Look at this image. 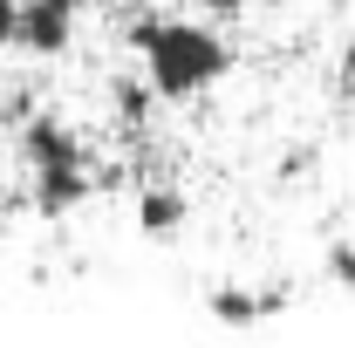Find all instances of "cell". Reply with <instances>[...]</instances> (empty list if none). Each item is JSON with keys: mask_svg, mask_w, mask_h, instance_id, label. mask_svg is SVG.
Segmentation results:
<instances>
[{"mask_svg": "<svg viewBox=\"0 0 355 348\" xmlns=\"http://www.w3.org/2000/svg\"><path fill=\"white\" fill-rule=\"evenodd\" d=\"M130 48L144 62V82L157 89V103H191L212 82H225L232 48L205 28V21H171V14H137Z\"/></svg>", "mask_w": 355, "mask_h": 348, "instance_id": "1", "label": "cell"}, {"mask_svg": "<svg viewBox=\"0 0 355 348\" xmlns=\"http://www.w3.org/2000/svg\"><path fill=\"white\" fill-rule=\"evenodd\" d=\"M76 21H83V0H21V28H14V48L55 62L62 48L76 42Z\"/></svg>", "mask_w": 355, "mask_h": 348, "instance_id": "2", "label": "cell"}, {"mask_svg": "<svg viewBox=\"0 0 355 348\" xmlns=\"http://www.w3.org/2000/svg\"><path fill=\"white\" fill-rule=\"evenodd\" d=\"M21 164L48 171V164H83V137L69 130L62 116H28L21 123Z\"/></svg>", "mask_w": 355, "mask_h": 348, "instance_id": "3", "label": "cell"}, {"mask_svg": "<svg viewBox=\"0 0 355 348\" xmlns=\"http://www.w3.org/2000/svg\"><path fill=\"white\" fill-rule=\"evenodd\" d=\"M184 218H191V205H184V191H178L171 177H150V184L137 191V232H144V239H178Z\"/></svg>", "mask_w": 355, "mask_h": 348, "instance_id": "4", "label": "cell"}, {"mask_svg": "<svg viewBox=\"0 0 355 348\" xmlns=\"http://www.w3.org/2000/svg\"><path fill=\"white\" fill-rule=\"evenodd\" d=\"M205 307L219 321H260V314H280L287 307V287H212Z\"/></svg>", "mask_w": 355, "mask_h": 348, "instance_id": "5", "label": "cell"}, {"mask_svg": "<svg viewBox=\"0 0 355 348\" xmlns=\"http://www.w3.org/2000/svg\"><path fill=\"white\" fill-rule=\"evenodd\" d=\"M328 280H342L355 294V239H335V246H328Z\"/></svg>", "mask_w": 355, "mask_h": 348, "instance_id": "6", "label": "cell"}, {"mask_svg": "<svg viewBox=\"0 0 355 348\" xmlns=\"http://www.w3.org/2000/svg\"><path fill=\"white\" fill-rule=\"evenodd\" d=\"M14 28H21V0H0V48H14Z\"/></svg>", "mask_w": 355, "mask_h": 348, "instance_id": "7", "label": "cell"}, {"mask_svg": "<svg viewBox=\"0 0 355 348\" xmlns=\"http://www.w3.org/2000/svg\"><path fill=\"white\" fill-rule=\"evenodd\" d=\"M205 14H219V21H232V14H246V0H198Z\"/></svg>", "mask_w": 355, "mask_h": 348, "instance_id": "8", "label": "cell"}, {"mask_svg": "<svg viewBox=\"0 0 355 348\" xmlns=\"http://www.w3.org/2000/svg\"><path fill=\"white\" fill-rule=\"evenodd\" d=\"M342 103L355 110V48H349V62H342Z\"/></svg>", "mask_w": 355, "mask_h": 348, "instance_id": "9", "label": "cell"}, {"mask_svg": "<svg viewBox=\"0 0 355 348\" xmlns=\"http://www.w3.org/2000/svg\"><path fill=\"white\" fill-rule=\"evenodd\" d=\"M0 205H7V184H0Z\"/></svg>", "mask_w": 355, "mask_h": 348, "instance_id": "10", "label": "cell"}]
</instances>
